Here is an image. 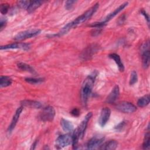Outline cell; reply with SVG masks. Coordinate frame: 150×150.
<instances>
[{
    "instance_id": "20",
    "label": "cell",
    "mask_w": 150,
    "mask_h": 150,
    "mask_svg": "<svg viewBox=\"0 0 150 150\" xmlns=\"http://www.w3.org/2000/svg\"><path fill=\"white\" fill-rule=\"evenodd\" d=\"M43 3V1H31L29 6L27 8L28 12L29 13H31L35 11L37 8L40 6Z\"/></svg>"
},
{
    "instance_id": "4",
    "label": "cell",
    "mask_w": 150,
    "mask_h": 150,
    "mask_svg": "<svg viewBox=\"0 0 150 150\" xmlns=\"http://www.w3.org/2000/svg\"><path fill=\"white\" fill-rule=\"evenodd\" d=\"M41 32V30L39 29H31L19 32L15 37L14 39L18 41L25 40L26 39L35 37Z\"/></svg>"
},
{
    "instance_id": "29",
    "label": "cell",
    "mask_w": 150,
    "mask_h": 150,
    "mask_svg": "<svg viewBox=\"0 0 150 150\" xmlns=\"http://www.w3.org/2000/svg\"><path fill=\"white\" fill-rule=\"evenodd\" d=\"M76 1H67L65 2V8L66 9L69 10L72 8L73 5L76 2Z\"/></svg>"
},
{
    "instance_id": "17",
    "label": "cell",
    "mask_w": 150,
    "mask_h": 150,
    "mask_svg": "<svg viewBox=\"0 0 150 150\" xmlns=\"http://www.w3.org/2000/svg\"><path fill=\"white\" fill-rule=\"evenodd\" d=\"M108 57L111 58V59L114 60V62H115L116 64L117 65L118 69L120 71H123L124 70V66L123 63L122 62V60L120 58V56L116 53H111L108 55Z\"/></svg>"
},
{
    "instance_id": "16",
    "label": "cell",
    "mask_w": 150,
    "mask_h": 150,
    "mask_svg": "<svg viewBox=\"0 0 150 150\" xmlns=\"http://www.w3.org/2000/svg\"><path fill=\"white\" fill-rule=\"evenodd\" d=\"M21 104L23 107H26L31 108H40L42 107V104L41 103L34 101V100H25L21 101Z\"/></svg>"
},
{
    "instance_id": "31",
    "label": "cell",
    "mask_w": 150,
    "mask_h": 150,
    "mask_svg": "<svg viewBox=\"0 0 150 150\" xmlns=\"http://www.w3.org/2000/svg\"><path fill=\"white\" fill-rule=\"evenodd\" d=\"M70 113L71 114V115H72L73 116L76 117H79V115H80V114L79 109H78V108H73V109L71 111Z\"/></svg>"
},
{
    "instance_id": "11",
    "label": "cell",
    "mask_w": 150,
    "mask_h": 150,
    "mask_svg": "<svg viewBox=\"0 0 150 150\" xmlns=\"http://www.w3.org/2000/svg\"><path fill=\"white\" fill-rule=\"evenodd\" d=\"M111 115V110L108 107L102 108L98 118V123L101 127H104L109 120Z\"/></svg>"
},
{
    "instance_id": "27",
    "label": "cell",
    "mask_w": 150,
    "mask_h": 150,
    "mask_svg": "<svg viewBox=\"0 0 150 150\" xmlns=\"http://www.w3.org/2000/svg\"><path fill=\"white\" fill-rule=\"evenodd\" d=\"M31 1H19L18 2V5L21 8L26 9L29 6Z\"/></svg>"
},
{
    "instance_id": "6",
    "label": "cell",
    "mask_w": 150,
    "mask_h": 150,
    "mask_svg": "<svg viewBox=\"0 0 150 150\" xmlns=\"http://www.w3.org/2000/svg\"><path fill=\"white\" fill-rule=\"evenodd\" d=\"M115 108L124 113H132L136 111L137 107L132 103L128 101H121L115 105Z\"/></svg>"
},
{
    "instance_id": "26",
    "label": "cell",
    "mask_w": 150,
    "mask_h": 150,
    "mask_svg": "<svg viewBox=\"0 0 150 150\" xmlns=\"http://www.w3.org/2000/svg\"><path fill=\"white\" fill-rule=\"evenodd\" d=\"M138 81V76H137V73L135 71L133 70L131 73V76H130V79H129V84L131 86L134 85V84H135Z\"/></svg>"
},
{
    "instance_id": "24",
    "label": "cell",
    "mask_w": 150,
    "mask_h": 150,
    "mask_svg": "<svg viewBox=\"0 0 150 150\" xmlns=\"http://www.w3.org/2000/svg\"><path fill=\"white\" fill-rule=\"evenodd\" d=\"M149 140H150L149 133V132H148L145 135V137H144V142H143V144H142L143 149H149V146H150Z\"/></svg>"
},
{
    "instance_id": "28",
    "label": "cell",
    "mask_w": 150,
    "mask_h": 150,
    "mask_svg": "<svg viewBox=\"0 0 150 150\" xmlns=\"http://www.w3.org/2000/svg\"><path fill=\"white\" fill-rule=\"evenodd\" d=\"M9 6L8 4H2L1 5V13L3 15H5L9 11Z\"/></svg>"
},
{
    "instance_id": "15",
    "label": "cell",
    "mask_w": 150,
    "mask_h": 150,
    "mask_svg": "<svg viewBox=\"0 0 150 150\" xmlns=\"http://www.w3.org/2000/svg\"><path fill=\"white\" fill-rule=\"evenodd\" d=\"M128 4V2H125L124 3H122V4H121L117 8H116L113 12H111L110 13H109L105 18L104 19L101 21L104 25L106 24V23L107 22H108L110 20H111L112 18H113L115 16H116L118 13H120L123 9H124Z\"/></svg>"
},
{
    "instance_id": "32",
    "label": "cell",
    "mask_w": 150,
    "mask_h": 150,
    "mask_svg": "<svg viewBox=\"0 0 150 150\" xmlns=\"http://www.w3.org/2000/svg\"><path fill=\"white\" fill-rule=\"evenodd\" d=\"M125 124V123L124 121H122V122H121L120 124H118V125H117V126L115 127V128L117 130H118V131H121V130H122V129L124 127Z\"/></svg>"
},
{
    "instance_id": "1",
    "label": "cell",
    "mask_w": 150,
    "mask_h": 150,
    "mask_svg": "<svg viewBox=\"0 0 150 150\" xmlns=\"http://www.w3.org/2000/svg\"><path fill=\"white\" fill-rule=\"evenodd\" d=\"M96 74H90L84 80L81 88V100L84 106H86L88 98L91 93L94 86Z\"/></svg>"
},
{
    "instance_id": "12",
    "label": "cell",
    "mask_w": 150,
    "mask_h": 150,
    "mask_svg": "<svg viewBox=\"0 0 150 150\" xmlns=\"http://www.w3.org/2000/svg\"><path fill=\"white\" fill-rule=\"evenodd\" d=\"M23 108V107L21 105L16 109V111H15V114L13 116V118L12 119L11 122L9 124V125L8 128V129H7V132H8V134H10L12 132L13 129L15 128V126L17 124V122L18 121V119L20 117V115H21V114Z\"/></svg>"
},
{
    "instance_id": "25",
    "label": "cell",
    "mask_w": 150,
    "mask_h": 150,
    "mask_svg": "<svg viewBox=\"0 0 150 150\" xmlns=\"http://www.w3.org/2000/svg\"><path fill=\"white\" fill-rule=\"evenodd\" d=\"M25 80L29 83L30 84H39L41 83L44 81L43 78H32V77H28L26 78Z\"/></svg>"
},
{
    "instance_id": "9",
    "label": "cell",
    "mask_w": 150,
    "mask_h": 150,
    "mask_svg": "<svg viewBox=\"0 0 150 150\" xmlns=\"http://www.w3.org/2000/svg\"><path fill=\"white\" fill-rule=\"evenodd\" d=\"M99 47H100L96 44L90 45L82 52L81 54V59L84 60L90 59L97 52V51L99 50Z\"/></svg>"
},
{
    "instance_id": "23",
    "label": "cell",
    "mask_w": 150,
    "mask_h": 150,
    "mask_svg": "<svg viewBox=\"0 0 150 150\" xmlns=\"http://www.w3.org/2000/svg\"><path fill=\"white\" fill-rule=\"evenodd\" d=\"M149 103V94L145 95L138 99L137 105L139 107H144L148 105Z\"/></svg>"
},
{
    "instance_id": "5",
    "label": "cell",
    "mask_w": 150,
    "mask_h": 150,
    "mask_svg": "<svg viewBox=\"0 0 150 150\" xmlns=\"http://www.w3.org/2000/svg\"><path fill=\"white\" fill-rule=\"evenodd\" d=\"M149 40L145 42L141 47V51L142 53V63L144 69L148 68L149 66L150 60V52H149Z\"/></svg>"
},
{
    "instance_id": "3",
    "label": "cell",
    "mask_w": 150,
    "mask_h": 150,
    "mask_svg": "<svg viewBox=\"0 0 150 150\" xmlns=\"http://www.w3.org/2000/svg\"><path fill=\"white\" fill-rule=\"evenodd\" d=\"M98 7H99V4L96 3L93 6H91L90 8L87 9L84 13H83L82 15H81L80 16L77 17L75 20L71 22L70 23H71L72 28L76 27L77 26L85 22L86 21L88 20L90 18H91V17L97 11Z\"/></svg>"
},
{
    "instance_id": "35",
    "label": "cell",
    "mask_w": 150,
    "mask_h": 150,
    "mask_svg": "<svg viewBox=\"0 0 150 150\" xmlns=\"http://www.w3.org/2000/svg\"><path fill=\"white\" fill-rule=\"evenodd\" d=\"M36 144H37V141H36L32 144V146L31 149H35V146L36 145Z\"/></svg>"
},
{
    "instance_id": "8",
    "label": "cell",
    "mask_w": 150,
    "mask_h": 150,
    "mask_svg": "<svg viewBox=\"0 0 150 150\" xmlns=\"http://www.w3.org/2000/svg\"><path fill=\"white\" fill-rule=\"evenodd\" d=\"M73 138L72 135L66 134L60 135L56 140V147L58 149L63 148L72 144Z\"/></svg>"
},
{
    "instance_id": "30",
    "label": "cell",
    "mask_w": 150,
    "mask_h": 150,
    "mask_svg": "<svg viewBox=\"0 0 150 150\" xmlns=\"http://www.w3.org/2000/svg\"><path fill=\"white\" fill-rule=\"evenodd\" d=\"M7 23L6 19L5 18H1L0 21V30L1 31L6 26Z\"/></svg>"
},
{
    "instance_id": "22",
    "label": "cell",
    "mask_w": 150,
    "mask_h": 150,
    "mask_svg": "<svg viewBox=\"0 0 150 150\" xmlns=\"http://www.w3.org/2000/svg\"><path fill=\"white\" fill-rule=\"evenodd\" d=\"M12 80L11 77L8 76H1L0 78V86L1 87H6L12 84Z\"/></svg>"
},
{
    "instance_id": "33",
    "label": "cell",
    "mask_w": 150,
    "mask_h": 150,
    "mask_svg": "<svg viewBox=\"0 0 150 150\" xmlns=\"http://www.w3.org/2000/svg\"><path fill=\"white\" fill-rule=\"evenodd\" d=\"M101 32V28H96L92 33V35L93 36H96V35H98V34L100 33V32Z\"/></svg>"
},
{
    "instance_id": "19",
    "label": "cell",
    "mask_w": 150,
    "mask_h": 150,
    "mask_svg": "<svg viewBox=\"0 0 150 150\" xmlns=\"http://www.w3.org/2000/svg\"><path fill=\"white\" fill-rule=\"evenodd\" d=\"M60 125L62 129L66 132H71L74 129V126L71 122L64 118L61 119Z\"/></svg>"
},
{
    "instance_id": "34",
    "label": "cell",
    "mask_w": 150,
    "mask_h": 150,
    "mask_svg": "<svg viewBox=\"0 0 150 150\" xmlns=\"http://www.w3.org/2000/svg\"><path fill=\"white\" fill-rule=\"evenodd\" d=\"M141 13H142V15L144 16V17L145 18V19H146V21H147L148 24H149V15H148V14H147L146 12L144 10H141Z\"/></svg>"
},
{
    "instance_id": "21",
    "label": "cell",
    "mask_w": 150,
    "mask_h": 150,
    "mask_svg": "<svg viewBox=\"0 0 150 150\" xmlns=\"http://www.w3.org/2000/svg\"><path fill=\"white\" fill-rule=\"evenodd\" d=\"M17 66L19 69H21L23 71H28V72H29V73H31L33 74L36 73L35 70L33 69V68L32 67H31L30 65L27 64L25 63L19 62L17 64Z\"/></svg>"
},
{
    "instance_id": "10",
    "label": "cell",
    "mask_w": 150,
    "mask_h": 150,
    "mask_svg": "<svg viewBox=\"0 0 150 150\" xmlns=\"http://www.w3.org/2000/svg\"><path fill=\"white\" fill-rule=\"evenodd\" d=\"M30 47V44L25 43H13L0 47L1 50H8V49H22L23 50H28Z\"/></svg>"
},
{
    "instance_id": "18",
    "label": "cell",
    "mask_w": 150,
    "mask_h": 150,
    "mask_svg": "<svg viewBox=\"0 0 150 150\" xmlns=\"http://www.w3.org/2000/svg\"><path fill=\"white\" fill-rule=\"evenodd\" d=\"M118 146V142L115 140H110L108 142L101 144L98 148L100 149H106V150H113L117 148Z\"/></svg>"
},
{
    "instance_id": "2",
    "label": "cell",
    "mask_w": 150,
    "mask_h": 150,
    "mask_svg": "<svg viewBox=\"0 0 150 150\" xmlns=\"http://www.w3.org/2000/svg\"><path fill=\"white\" fill-rule=\"evenodd\" d=\"M92 115L93 114L91 112H88L84 118V119L83 120V121L81 122L80 125L78 126V127L73 131L72 134V145L74 147L77 146V144L79 139H81L83 138L86 129L87 128L88 122L90 121V118H91Z\"/></svg>"
},
{
    "instance_id": "7",
    "label": "cell",
    "mask_w": 150,
    "mask_h": 150,
    "mask_svg": "<svg viewBox=\"0 0 150 150\" xmlns=\"http://www.w3.org/2000/svg\"><path fill=\"white\" fill-rule=\"evenodd\" d=\"M55 116V110L52 106L45 107L39 114V118L45 122L52 121Z\"/></svg>"
},
{
    "instance_id": "13",
    "label": "cell",
    "mask_w": 150,
    "mask_h": 150,
    "mask_svg": "<svg viewBox=\"0 0 150 150\" xmlns=\"http://www.w3.org/2000/svg\"><path fill=\"white\" fill-rule=\"evenodd\" d=\"M104 137H94L91 139H90L87 144V148L88 149H93L96 148H98V146L102 144L104 141Z\"/></svg>"
},
{
    "instance_id": "14",
    "label": "cell",
    "mask_w": 150,
    "mask_h": 150,
    "mask_svg": "<svg viewBox=\"0 0 150 150\" xmlns=\"http://www.w3.org/2000/svg\"><path fill=\"white\" fill-rule=\"evenodd\" d=\"M120 95V89L118 86L116 85L114 87L111 91L110 93L106 98V103L108 104L114 103L118 98Z\"/></svg>"
}]
</instances>
